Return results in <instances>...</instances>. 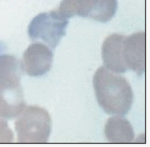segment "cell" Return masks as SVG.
<instances>
[]
</instances>
